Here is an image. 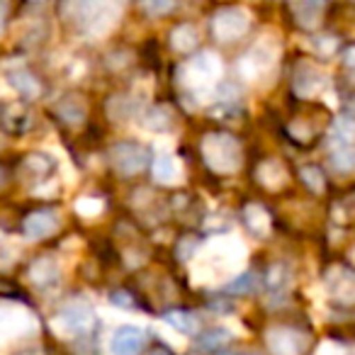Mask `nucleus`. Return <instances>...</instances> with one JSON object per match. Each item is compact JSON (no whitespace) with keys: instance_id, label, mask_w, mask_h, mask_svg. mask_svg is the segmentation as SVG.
I'll return each mask as SVG.
<instances>
[{"instance_id":"obj_23","label":"nucleus","mask_w":355,"mask_h":355,"mask_svg":"<svg viewBox=\"0 0 355 355\" xmlns=\"http://www.w3.org/2000/svg\"><path fill=\"white\" fill-rule=\"evenodd\" d=\"M200 44V32L195 25H178L171 32V46L180 54H190Z\"/></svg>"},{"instance_id":"obj_34","label":"nucleus","mask_w":355,"mask_h":355,"mask_svg":"<svg viewBox=\"0 0 355 355\" xmlns=\"http://www.w3.org/2000/svg\"><path fill=\"white\" fill-rule=\"evenodd\" d=\"M15 355H49V350H46L44 345H25V348H20Z\"/></svg>"},{"instance_id":"obj_11","label":"nucleus","mask_w":355,"mask_h":355,"mask_svg":"<svg viewBox=\"0 0 355 355\" xmlns=\"http://www.w3.org/2000/svg\"><path fill=\"white\" fill-rule=\"evenodd\" d=\"M27 280H30L32 285L42 287V290H49V287H54L56 282L61 280L59 263L49 256L35 258V261L30 263V268H27Z\"/></svg>"},{"instance_id":"obj_37","label":"nucleus","mask_w":355,"mask_h":355,"mask_svg":"<svg viewBox=\"0 0 355 355\" xmlns=\"http://www.w3.org/2000/svg\"><path fill=\"white\" fill-rule=\"evenodd\" d=\"M3 15H6V6H3V0H0V27H3Z\"/></svg>"},{"instance_id":"obj_16","label":"nucleus","mask_w":355,"mask_h":355,"mask_svg":"<svg viewBox=\"0 0 355 355\" xmlns=\"http://www.w3.org/2000/svg\"><path fill=\"white\" fill-rule=\"evenodd\" d=\"M141 110L139 100L134 95H112L107 100V117L112 122H127V119H134Z\"/></svg>"},{"instance_id":"obj_36","label":"nucleus","mask_w":355,"mask_h":355,"mask_svg":"<svg viewBox=\"0 0 355 355\" xmlns=\"http://www.w3.org/2000/svg\"><path fill=\"white\" fill-rule=\"evenodd\" d=\"M343 61H345V66H348V69H355V46L345 51V59Z\"/></svg>"},{"instance_id":"obj_33","label":"nucleus","mask_w":355,"mask_h":355,"mask_svg":"<svg viewBox=\"0 0 355 355\" xmlns=\"http://www.w3.org/2000/svg\"><path fill=\"white\" fill-rule=\"evenodd\" d=\"M314 49L319 51V54H324V56L334 54V51H336V40H334V37H331V35H321V37H316Z\"/></svg>"},{"instance_id":"obj_14","label":"nucleus","mask_w":355,"mask_h":355,"mask_svg":"<svg viewBox=\"0 0 355 355\" xmlns=\"http://www.w3.org/2000/svg\"><path fill=\"white\" fill-rule=\"evenodd\" d=\"M324 0H290V10L295 15L297 25L304 30H314L324 15Z\"/></svg>"},{"instance_id":"obj_1","label":"nucleus","mask_w":355,"mask_h":355,"mask_svg":"<svg viewBox=\"0 0 355 355\" xmlns=\"http://www.w3.org/2000/svg\"><path fill=\"white\" fill-rule=\"evenodd\" d=\"M200 151H202L205 163H207L214 173H222V175L236 173L243 163L241 141L227 132L207 134V137L202 139V144H200Z\"/></svg>"},{"instance_id":"obj_15","label":"nucleus","mask_w":355,"mask_h":355,"mask_svg":"<svg viewBox=\"0 0 355 355\" xmlns=\"http://www.w3.org/2000/svg\"><path fill=\"white\" fill-rule=\"evenodd\" d=\"M56 114H59L61 122H66L69 127H78V124L85 122V114H88V105H85V98L76 93H69L56 103Z\"/></svg>"},{"instance_id":"obj_35","label":"nucleus","mask_w":355,"mask_h":355,"mask_svg":"<svg viewBox=\"0 0 355 355\" xmlns=\"http://www.w3.org/2000/svg\"><path fill=\"white\" fill-rule=\"evenodd\" d=\"M146 355H175L171 348H166V345H156V348H151Z\"/></svg>"},{"instance_id":"obj_26","label":"nucleus","mask_w":355,"mask_h":355,"mask_svg":"<svg viewBox=\"0 0 355 355\" xmlns=\"http://www.w3.org/2000/svg\"><path fill=\"white\" fill-rule=\"evenodd\" d=\"M290 280H292V272H290V268H287L285 263H277V266H272L270 270H268V275H266L268 290L275 292V295H282V292L290 287Z\"/></svg>"},{"instance_id":"obj_22","label":"nucleus","mask_w":355,"mask_h":355,"mask_svg":"<svg viewBox=\"0 0 355 355\" xmlns=\"http://www.w3.org/2000/svg\"><path fill=\"white\" fill-rule=\"evenodd\" d=\"M256 178H258V183H261L263 188L275 190L287 180V173H285V168H282L280 161H272V158H270V161H263L261 166H258Z\"/></svg>"},{"instance_id":"obj_39","label":"nucleus","mask_w":355,"mask_h":355,"mask_svg":"<svg viewBox=\"0 0 355 355\" xmlns=\"http://www.w3.org/2000/svg\"><path fill=\"white\" fill-rule=\"evenodd\" d=\"M0 148H3V141H0Z\"/></svg>"},{"instance_id":"obj_28","label":"nucleus","mask_w":355,"mask_h":355,"mask_svg":"<svg viewBox=\"0 0 355 355\" xmlns=\"http://www.w3.org/2000/svg\"><path fill=\"white\" fill-rule=\"evenodd\" d=\"M300 178H302V183L306 185V190H311L314 195H321L326 190V178H324V173H321V168L302 166Z\"/></svg>"},{"instance_id":"obj_9","label":"nucleus","mask_w":355,"mask_h":355,"mask_svg":"<svg viewBox=\"0 0 355 355\" xmlns=\"http://www.w3.org/2000/svg\"><path fill=\"white\" fill-rule=\"evenodd\" d=\"M146 345V331L139 326H117L110 338V353L112 355H139Z\"/></svg>"},{"instance_id":"obj_30","label":"nucleus","mask_w":355,"mask_h":355,"mask_svg":"<svg viewBox=\"0 0 355 355\" xmlns=\"http://www.w3.org/2000/svg\"><path fill=\"white\" fill-rule=\"evenodd\" d=\"M198 251H200V239L193 236V234L183 236L175 246V256H178V261H180V263H190L195 256H198Z\"/></svg>"},{"instance_id":"obj_10","label":"nucleus","mask_w":355,"mask_h":355,"mask_svg":"<svg viewBox=\"0 0 355 355\" xmlns=\"http://www.w3.org/2000/svg\"><path fill=\"white\" fill-rule=\"evenodd\" d=\"M331 153H329V161L331 168L340 175H348V173L355 171V141L353 137H345L340 132H334L331 129Z\"/></svg>"},{"instance_id":"obj_13","label":"nucleus","mask_w":355,"mask_h":355,"mask_svg":"<svg viewBox=\"0 0 355 355\" xmlns=\"http://www.w3.org/2000/svg\"><path fill=\"white\" fill-rule=\"evenodd\" d=\"M100 3H103V0H61V17L85 30V25H88L90 17L95 15Z\"/></svg>"},{"instance_id":"obj_38","label":"nucleus","mask_w":355,"mask_h":355,"mask_svg":"<svg viewBox=\"0 0 355 355\" xmlns=\"http://www.w3.org/2000/svg\"><path fill=\"white\" fill-rule=\"evenodd\" d=\"M3 178H6V175H3V168H0V185H3Z\"/></svg>"},{"instance_id":"obj_5","label":"nucleus","mask_w":355,"mask_h":355,"mask_svg":"<svg viewBox=\"0 0 355 355\" xmlns=\"http://www.w3.org/2000/svg\"><path fill=\"white\" fill-rule=\"evenodd\" d=\"M61 227V217L56 209H49V207H42L37 212L27 214L22 219V234L32 241H42V239H49L59 232Z\"/></svg>"},{"instance_id":"obj_31","label":"nucleus","mask_w":355,"mask_h":355,"mask_svg":"<svg viewBox=\"0 0 355 355\" xmlns=\"http://www.w3.org/2000/svg\"><path fill=\"white\" fill-rule=\"evenodd\" d=\"M141 8L146 15L151 17H161L166 12H171L175 8V0H141Z\"/></svg>"},{"instance_id":"obj_25","label":"nucleus","mask_w":355,"mask_h":355,"mask_svg":"<svg viewBox=\"0 0 355 355\" xmlns=\"http://www.w3.org/2000/svg\"><path fill=\"white\" fill-rule=\"evenodd\" d=\"M54 168H56V161L51 156H46V153H30V156H25V161H22V171L35 178V180H42V178L51 175Z\"/></svg>"},{"instance_id":"obj_32","label":"nucleus","mask_w":355,"mask_h":355,"mask_svg":"<svg viewBox=\"0 0 355 355\" xmlns=\"http://www.w3.org/2000/svg\"><path fill=\"white\" fill-rule=\"evenodd\" d=\"M110 302L114 306H122V309H134V297L127 290H114L110 292Z\"/></svg>"},{"instance_id":"obj_6","label":"nucleus","mask_w":355,"mask_h":355,"mask_svg":"<svg viewBox=\"0 0 355 355\" xmlns=\"http://www.w3.org/2000/svg\"><path fill=\"white\" fill-rule=\"evenodd\" d=\"M183 78L188 80L193 88H205L207 83L217 80L222 76V61L217 59L214 54L205 51V54H198L193 59V64H188L183 69Z\"/></svg>"},{"instance_id":"obj_8","label":"nucleus","mask_w":355,"mask_h":355,"mask_svg":"<svg viewBox=\"0 0 355 355\" xmlns=\"http://www.w3.org/2000/svg\"><path fill=\"white\" fill-rule=\"evenodd\" d=\"M93 309L85 300H73L69 304H64V309L59 311V324L64 326L69 334L83 336L93 329Z\"/></svg>"},{"instance_id":"obj_18","label":"nucleus","mask_w":355,"mask_h":355,"mask_svg":"<svg viewBox=\"0 0 355 355\" xmlns=\"http://www.w3.org/2000/svg\"><path fill=\"white\" fill-rule=\"evenodd\" d=\"M0 119H3L8 132H12V134H25L27 129L32 127V112L25 105H17V103L8 105V107L3 110V114H0Z\"/></svg>"},{"instance_id":"obj_29","label":"nucleus","mask_w":355,"mask_h":355,"mask_svg":"<svg viewBox=\"0 0 355 355\" xmlns=\"http://www.w3.org/2000/svg\"><path fill=\"white\" fill-rule=\"evenodd\" d=\"M256 285H258L256 272H241V275H236L232 282L224 285V292H229V295H248V292L256 290Z\"/></svg>"},{"instance_id":"obj_7","label":"nucleus","mask_w":355,"mask_h":355,"mask_svg":"<svg viewBox=\"0 0 355 355\" xmlns=\"http://www.w3.org/2000/svg\"><path fill=\"white\" fill-rule=\"evenodd\" d=\"M326 287H329L331 302L340 306L355 304V272L343 266H334L326 275Z\"/></svg>"},{"instance_id":"obj_3","label":"nucleus","mask_w":355,"mask_h":355,"mask_svg":"<svg viewBox=\"0 0 355 355\" xmlns=\"http://www.w3.org/2000/svg\"><path fill=\"white\" fill-rule=\"evenodd\" d=\"M251 27V12L241 6L222 8L212 17V32L219 42H234L241 40Z\"/></svg>"},{"instance_id":"obj_17","label":"nucleus","mask_w":355,"mask_h":355,"mask_svg":"<svg viewBox=\"0 0 355 355\" xmlns=\"http://www.w3.org/2000/svg\"><path fill=\"white\" fill-rule=\"evenodd\" d=\"M234 340V334L229 329H209L205 334H200L195 338V348H200L202 353H222L229 343Z\"/></svg>"},{"instance_id":"obj_21","label":"nucleus","mask_w":355,"mask_h":355,"mask_svg":"<svg viewBox=\"0 0 355 355\" xmlns=\"http://www.w3.org/2000/svg\"><path fill=\"white\" fill-rule=\"evenodd\" d=\"M163 321H166L168 326H173L178 334H185V336H198V331H200L198 314H193V311H185V309L168 311V314H163Z\"/></svg>"},{"instance_id":"obj_12","label":"nucleus","mask_w":355,"mask_h":355,"mask_svg":"<svg viewBox=\"0 0 355 355\" xmlns=\"http://www.w3.org/2000/svg\"><path fill=\"white\" fill-rule=\"evenodd\" d=\"M292 88L300 98H314L321 88H324V73L311 64H300L292 76Z\"/></svg>"},{"instance_id":"obj_27","label":"nucleus","mask_w":355,"mask_h":355,"mask_svg":"<svg viewBox=\"0 0 355 355\" xmlns=\"http://www.w3.org/2000/svg\"><path fill=\"white\" fill-rule=\"evenodd\" d=\"M175 161H173L171 153H158L153 158V178H156L158 183H171L173 178H175Z\"/></svg>"},{"instance_id":"obj_20","label":"nucleus","mask_w":355,"mask_h":355,"mask_svg":"<svg viewBox=\"0 0 355 355\" xmlns=\"http://www.w3.org/2000/svg\"><path fill=\"white\" fill-rule=\"evenodd\" d=\"M241 219L253 236L263 239V236H268V232H270V217H268V212L261 207V205H246L241 212Z\"/></svg>"},{"instance_id":"obj_24","label":"nucleus","mask_w":355,"mask_h":355,"mask_svg":"<svg viewBox=\"0 0 355 355\" xmlns=\"http://www.w3.org/2000/svg\"><path fill=\"white\" fill-rule=\"evenodd\" d=\"M141 124L148 129V132H168L173 127V112L166 107V105H156V107H148L146 112L141 114Z\"/></svg>"},{"instance_id":"obj_4","label":"nucleus","mask_w":355,"mask_h":355,"mask_svg":"<svg viewBox=\"0 0 355 355\" xmlns=\"http://www.w3.org/2000/svg\"><path fill=\"white\" fill-rule=\"evenodd\" d=\"M268 348L272 355H306L309 334L295 326H275L268 334Z\"/></svg>"},{"instance_id":"obj_19","label":"nucleus","mask_w":355,"mask_h":355,"mask_svg":"<svg viewBox=\"0 0 355 355\" xmlns=\"http://www.w3.org/2000/svg\"><path fill=\"white\" fill-rule=\"evenodd\" d=\"M8 83H10L12 90H15V93H20L25 100H35V98H40V93H42L40 80H37L35 76H32L30 71H25V69L10 71V73H8Z\"/></svg>"},{"instance_id":"obj_2","label":"nucleus","mask_w":355,"mask_h":355,"mask_svg":"<svg viewBox=\"0 0 355 355\" xmlns=\"http://www.w3.org/2000/svg\"><path fill=\"white\" fill-rule=\"evenodd\" d=\"M110 163L119 175H139L151 163V151L139 141H117L110 148Z\"/></svg>"}]
</instances>
